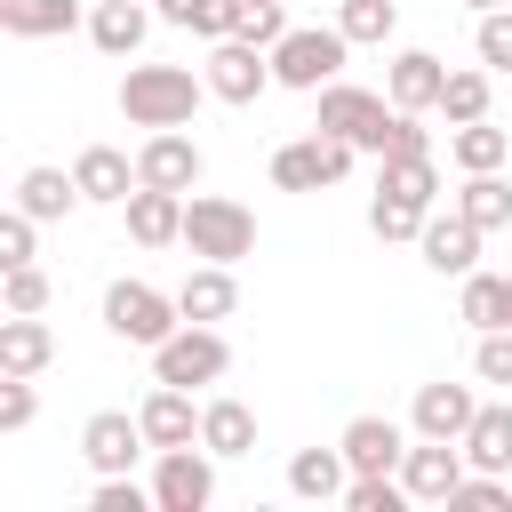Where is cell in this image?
Returning a JSON list of instances; mask_svg holds the SVG:
<instances>
[{
    "mask_svg": "<svg viewBox=\"0 0 512 512\" xmlns=\"http://www.w3.org/2000/svg\"><path fill=\"white\" fill-rule=\"evenodd\" d=\"M352 136H328V128H312V136H296V144H280L272 152V184L280 192H320V184H344L352 176Z\"/></svg>",
    "mask_w": 512,
    "mask_h": 512,
    "instance_id": "5",
    "label": "cell"
},
{
    "mask_svg": "<svg viewBox=\"0 0 512 512\" xmlns=\"http://www.w3.org/2000/svg\"><path fill=\"white\" fill-rule=\"evenodd\" d=\"M464 456H472V472H512V400H480Z\"/></svg>",
    "mask_w": 512,
    "mask_h": 512,
    "instance_id": "24",
    "label": "cell"
},
{
    "mask_svg": "<svg viewBox=\"0 0 512 512\" xmlns=\"http://www.w3.org/2000/svg\"><path fill=\"white\" fill-rule=\"evenodd\" d=\"M200 448H216V456H248V448H256V416H248V400H208V408H200Z\"/></svg>",
    "mask_w": 512,
    "mask_h": 512,
    "instance_id": "27",
    "label": "cell"
},
{
    "mask_svg": "<svg viewBox=\"0 0 512 512\" xmlns=\"http://www.w3.org/2000/svg\"><path fill=\"white\" fill-rule=\"evenodd\" d=\"M0 304L8 312H48V272L40 264H8L0 272Z\"/></svg>",
    "mask_w": 512,
    "mask_h": 512,
    "instance_id": "38",
    "label": "cell"
},
{
    "mask_svg": "<svg viewBox=\"0 0 512 512\" xmlns=\"http://www.w3.org/2000/svg\"><path fill=\"white\" fill-rule=\"evenodd\" d=\"M344 32L336 24H288V40L272 48V80L280 88H296V96H320L336 72H344Z\"/></svg>",
    "mask_w": 512,
    "mask_h": 512,
    "instance_id": "3",
    "label": "cell"
},
{
    "mask_svg": "<svg viewBox=\"0 0 512 512\" xmlns=\"http://www.w3.org/2000/svg\"><path fill=\"white\" fill-rule=\"evenodd\" d=\"M40 416V392H32V376H0V432H24Z\"/></svg>",
    "mask_w": 512,
    "mask_h": 512,
    "instance_id": "42",
    "label": "cell"
},
{
    "mask_svg": "<svg viewBox=\"0 0 512 512\" xmlns=\"http://www.w3.org/2000/svg\"><path fill=\"white\" fill-rule=\"evenodd\" d=\"M96 512H160V496L152 488H136L128 472H96V496H88Z\"/></svg>",
    "mask_w": 512,
    "mask_h": 512,
    "instance_id": "39",
    "label": "cell"
},
{
    "mask_svg": "<svg viewBox=\"0 0 512 512\" xmlns=\"http://www.w3.org/2000/svg\"><path fill=\"white\" fill-rule=\"evenodd\" d=\"M224 368H232V344L208 320H184L168 344H152V384H184L192 392V384H216Z\"/></svg>",
    "mask_w": 512,
    "mask_h": 512,
    "instance_id": "6",
    "label": "cell"
},
{
    "mask_svg": "<svg viewBox=\"0 0 512 512\" xmlns=\"http://www.w3.org/2000/svg\"><path fill=\"white\" fill-rule=\"evenodd\" d=\"M416 152H432V136H424V112H400V120H392V136H384V152H376V160H416Z\"/></svg>",
    "mask_w": 512,
    "mask_h": 512,
    "instance_id": "43",
    "label": "cell"
},
{
    "mask_svg": "<svg viewBox=\"0 0 512 512\" xmlns=\"http://www.w3.org/2000/svg\"><path fill=\"white\" fill-rule=\"evenodd\" d=\"M120 216H128V240H136V248H168V240H184V192L136 184Z\"/></svg>",
    "mask_w": 512,
    "mask_h": 512,
    "instance_id": "18",
    "label": "cell"
},
{
    "mask_svg": "<svg viewBox=\"0 0 512 512\" xmlns=\"http://www.w3.org/2000/svg\"><path fill=\"white\" fill-rule=\"evenodd\" d=\"M440 88H448V64H440L432 48H400L392 72H384V96H392L400 112H440Z\"/></svg>",
    "mask_w": 512,
    "mask_h": 512,
    "instance_id": "16",
    "label": "cell"
},
{
    "mask_svg": "<svg viewBox=\"0 0 512 512\" xmlns=\"http://www.w3.org/2000/svg\"><path fill=\"white\" fill-rule=\"evenodd\" d=\"M104 328L120 336V344H168L176 328H184V312H176V296H160L152 280H112L104 288Z\"/></svg>",
    "mask_w": 512,
    "mask_h": 512,
    "instance_id": "4",
    "label": "cell"
},
{
    "mask_svg": "<svg viewBox=\"0 0 512 512\" xmlns=\"http://www.w3.org/2000/svg\"><path fill=\"white\" fill-rule=\"evenodd\" d=\"M144 448H152V440H144V424H136L128 408H96V416L80 424V456H88V472H128Z\"/></svg>",
    "mask_w": 512,
    "mask_h": 512,
    "instance_id": "13",
    "label": "cell"
},
{
    "mask_svg": "<svg viewBox=\"0 0 512 512\" xmlns=\"http://www.w3.org/2000/svg\"><path fill=\"white\" fill-rule=\"evenodd\" d=\"M136 424H144L152 448H184V440H200V408H192L184 384H152L144 408H136Z\"/></svg>",
    "mask_w": 512,
    "mask_h": 512,
    "instance_id": "19",
    "label": "cell"
},
{
    "mask_svg": "<svg viewBox=\"0 0 512 512\" xmlns=\"http://www.w3.org/2000/svg\"><path fill=\"white\" fill-rule=\"evenodd\" d=\"M472 376H480V384H512V328H488V336L472 344Z\"/></svg>",
    "mask_w": 512,
    "mask_h": 512,
    "instance_id": "41",
    "label": "cell"
},
{
    "mask_svg": "<svg viewBox=\"0 0 512 512\" xmlns=\"http://www.w3.org/2000/svg\"><path fill=\"white\" fill-rule=\"evenodd\" d=\"M200 80H208V96H224V104H256L264 88H280V80H272V48H256V40H216L208 64H200Z\"/></svg>",
    "mask_w": 512,
    "mask_h": 512,
    "instance_id": "9",
    "label": "cell"
},
{
    "mask_svg": "<svg viewBox=\"0 0 512 512\" xmlns=\"http://www.w3.org/2000/svg\"><path fill=\"white\" fill-rule=\"evenodd\" d=\"M456 216H472L480 232H504V224H512V184H504V168H480V176H464V192H456Z\"/></svg>",
    "mask_w": 512,
    "mask_h": 512,
    "instance_id": "28",
    "label": "cell"
},
{
    "mask_svg": "<svg viewBox=\"0 0 512 512\" xmlns=\"http://www.w3.org/2000/svg\"><path fill=\"white\" fill-rule=\"evenodd\" d=\"M344 488H352L344 448H296V456H288V496H304V504H336Z\"/></svg>",
    "mask_w": 512,
    "mask_h": 512,
    "instance_id": "22",
    "label": "cell"
},
{
    "mask_svg": "<svg viewBox=\"0 0 512 512\" xmlns=\"http://www.w3.org/2000/svg\"><path fill=\"white\" fill-rule=\"evenodd\" d=\"M392 120H400V104L384 112V96H376V88H352V80H328V88H320V120H312V128H328V136H352L360 152H384V136H392Z\"/></svg>",
    "mask_w": 512,
    "mask_h": 512,
    "instance_id": "7",
    "label": "cell"
},
{
    "mask_svg": "<svg viewBox=\"0 0 512 512\" xmlns=\"http://www.w3.org/2000/svg\"><path fill=\"white\" fill-rule=\"evenodd\" d=\"M464 320L488 336V328H512V280L504 272H464Z\"/></svg>",
    "mask_w": 512,
    "mask_h": 512,
    "instance_id": "30",
    "label": "cell"
},
{
    "mask_svg": "<svg viewBox=\"0 0 512 512\" xmlns=\"http://www.w3.org/2000/svg\"><path fill=\"white\" fill-rule=\"evenodd\" d=\"M336 448H344V464H352V472H400L408 432H400L392 416H352V424L336 432Z\"/></svg>",
    "mask_w": 512,
    "mask_h": 512,
    "instance_id": "17",
    "label": "cell"
},
{
    "mask_svg": "<svg viewBox=\"0 0 512 512\" xmlns=\"http://www.w3.org/2000/svg\"><path fill=\"white\" fill-rule=\"evenodd\" d=\"M232 40L280 48V40H288V16H280V0H240V24H232Z\"/></svg>",
    "mask_w": 512,
    "mask_h": 512,
    "instance_id": "37",
    "label": "cell"
},
{
    "mask_svg": "<svg viewBox=\"0 0 512 512\" xmlns=\"http://www.w3.org/2000/svg\"><path fill=\"white\" fill-rule=\"evenodd\" d=\"M56 360V328L40 312H8L0 320V376H40Z\"/></svg>",
    "mask_w": 512,
    "mask_h": 512,
    "instance_id": "20",
    "label": "cell"
},
{
    "mask_svg": "<svg viewBox=\"0 0 512 512\" xmlns=\"http://www.w3.org/2000/svg\"><path fill=\"white\" fill-rule=\"evenodd\" d=\"M232 304H240V280H232V264H192L184 272V288H176V312L184 320H232Z\"/></svg>",
    "mask_w": 512,
    "mask_h": 512,
    "instance_id": "21",
    "label": "cell"
},
{
    "mask_svg": "<svg viewBox=\"0 0 512 512\" xmlns=\"http://www.w3.org/2000/svg\"><path fill=\"white\" fill-rule=\"evenodd\" d=\"M488 64H456L448 72V88H440V112H448V128H464V120H488Z\"/></svg>",
    "mask_w": 512,
    "mask_h": 512,
    "instance_id": "31",
    "label": "cell"
},
{
    "mask_svg": "<svg viewBox=\"0 0 512 512\" xmlns=\"http://www.w3.org/2000/svg\"><path fill=\"white\" fill-rule=\"evenodd\" d=\"M472 416H480L472 384H416V408H408L416 440H464V432H472Z\"/></svg>",
    "mask_w": 512,
    "mask_h": 512,
    "instance_id": "15",
    "label": "cell"
},
{
    "mask_svg": "<svg viewBox=\"0 0 512 512\" xmlns=\"http://www.w3.org/2000/svg\"><path fill=\"white\" fill-rule=\"evenodd\" d=\"M136 176L160 184V192H200L208 160H200V144H192L184 128H152V136L136 144Z\"/></svg>",
    "mask_w": 512,
    "mask_h": 512,
    "instance_id": "10",
    "label": "cell"
},
{
    "mask_svg": "<svg viewBox=\"0 0 512 512\" xmlns=\"http://www.w3.org/2000/svg\"><path fill=\"white\" fill-rule=\"evenodd\" d=\"M472 56H480L488 72H512V8H488V16L472 24Z\"/></svg>",
    "mask_w": 512,
    "mask_h": 512,
    "instance_id": "36",
    "label": "cell"
},
{
    "mask_svg": "<svg viewBox=\"0 0 512 512\" xmlns=\"http://www.w3.org/2000/svg\"><path fill=\"white\" fill-rule=\"evenodd\" d=\"M464 8H480V16H488V8H504V0H464Z\"/></svg>",
    "mask_w": 512,
    "mask_h": 512,
    "instance_id": "45",
    "label": "cell"
},
{
    "mask_svg": "<svg viewBox=\"0 0 512 512\" xmlns=\"http://www.w3.org/2000/svg\"><path fill=\"white\" fill-rule=\"evenodd\" d=\"M16 208L40 216V224H64V216L80 208V184H72L64 168H24V176H16Z\"/></svg>",
    "mask_w": 512,
    "mask_h": 512,
    "instance_id": "25",
    "label": "cell"
},
{
    "mask_svg": "<svg viewBox=\"0 0 512 512\" xmlns=\"http://www.w3.org/2000/svg\"><path fill=\"white\" fill-rule=\"evenodd\" d=\"M160 24H184V32H200V40H232L240 0H160Z\"/></svg>",
    "mask_w": 512,
    "mask_h": 512,
    "instance_id": "34",
    "label": "cell"
},
{
    "mask_svg": "<svg viewBox=\"0 0 512 512\" xmlns=\"http://www.w3.org/2000/svg\"><path fill=\"white\" fill-rule=\"evenodd\" d=\"M80 24V0H0V32L8 40H56Z\"/></svg>",
    "mask_w": 512,
    "mask_h": 512,
    "instance_id": "26",
    "label": "cell"
},
{
    "mask_svg": "<svg viewBox=\"0 0 512 512\" xmlns=\"http://www.w3.org/2000/svg\"><path fill=\"white\" fill-rule=\"evenodd\" d=\"M424 216H432V208L392 200V192H376V200H368V232H376V240H416V232H424Z\"/></svg>",
    "mask_w": 512,
    "mask_h": 512,
    "instance_id": "35",
    "label": "cell"
},
{
    "mask_svg": "<svg viewBox=\"0 0 512 512\" xmlns=\"http://www.w3.org/2000/svg\"><path fill=\"white\" fill-rule=\"evenodd\" d=\"M72 184H80V200H96V208H128V192H136L144 176H136V160H128L120 144H88V152L72 160Z\"/></svg>",
    "mask_w": 512,
    "mask_h": 512,
    "instance_id": "14",
    "label": "cell"
},
{
    "mask_svg": "<svg viewBox=\"0 0 512 512\" xmlns=\"http://www.w3.org/2000/svg\"><path fill=\"white\" fill-rule=\"evenodd\" d=\"M216 448H200V440H184V448H160V464H152V496H160V512H208L216 504Z\"/></svg>",
    "mask_w": 512,
    "mask_h": 512,
    "instance_id": "8",
    "label": "cell"
},
{
    "mask_svg": "<svg viewBox=\"0 0 512 512\" xmlns=\"http://www.w3.org/2000/svg\"><path fill=\"white\" fill-rule=\"evenodd\" d=\"M480 240H488V232H480L472 216H456V208H448V216H424V232H416V248H424V264H432L440 280L480 272Z\"/></svg>",
    "mask_w": 512,
    "mask_h": 512,
    "instance_id": "12",
    "label": "cell"
},
{
    "mask_svg": "<svg viewBox=\"0 0 512 512\" xmlns=\"http://www.w3.org/2000/svg\"><path fill=\"white\" fill-rule=\"evenodd\" d=\"M464 472H472L464 440H416V448L400 456V480H408L416 504H448V496L464 488Z\"/></svg>",
    "mask_w": 512,
    "mask_h": 512,
    "instance_id": "11",
    "label": "cell"
},
{
    "mask_svg": "<svg viewBox=\"0 0 512 512\" xmlns=\"http://www.w3.org/2000/svg\"><path fill=\"white\" fill-rule=\"evenodd\" d=\"M200 96H208V80H192L184 64H128V80H120L128 128H192Z\"/></svg>",
    "mask_w": 512,
    "mask_h": 512,
    "instance_id": "1",
    "label": "cell"
},
{
    "mask_svg": "<svg viewBox=\"0 0 512 512\" xmlns=\"http://www.w3.org/2000/svg\"><path fill=\"white\" fill-rule=\"evenodd\" d=\"M184 248L200 264H240L256 256V208L224 200V192H184Z\"/></svg>",
    "mask_w": 512,
    "mask_h": 512,
    "instance_id": "2",
    "label": "cell"
},
{
    "mask_svg": "<svg viewBox=\"0 0 512 512\" xmlns=\"http://www.w3.org/2000/svg\"><path fill=\"white\" fill-rule=\"evenodd\" d=\"M32 224H40V216H24V208L0 216V272H8V264H32Z\"/></svg>",
    "mask_w": 512,
    "mask_h": 512,
    "instance_id": "44",
    "label": "cell"
},
{
    "mask_svg": "<svg viewBox=\"0 0 512 512\" xmlns=\"http://www.w3.org/2000/svg\"><path fill=\"white\" fill-rule=\"evenodd\" d=\"M448 504H464V512H512V480L504 472H464V488Z\"/></svg>",
    "mask_w": 512,
    "mask_h": 512,
    "instance_id": "40",
    "label": "cell"
},
{
    "mask_svg": "<svg viewBox=\"0 0 512 512\" xmlns=\"http://www.w3.org/2000/svg\"><path fill=\"white\" fill-rule=\"evenodd\" d=\"M448 160H456L464 176H480V168H504V160H512V136H504L496 120H464V128L448 136Z\"/></svg>",
    "mask_w": 512,
    "mask_h": 512,
    "instance_id": "29",
    "label": "cell"
},
{
    "mask_svg": "<svg viewBox=\"0 0 512 512\" xmlns=\"http://www.w3.org/2000/svg\"><path fill=\"white\" fill-rule=\"evenodd\" d=\"M152 16H160V8H144V0H96L88 40H96L104 56H136V48H144V32H152Z\"/></svg>",
    "mask_w": 512,
    "mask_h": 512,
    "instance_id": "23",
    "label": "cell"
},
{
    "mask_svg": "<svg viewBox=\"0 0 512 512\" xmlns=\"http://www.w3.org/2000/svg\"><path fill=\"white\" fill-rule=\"evenodd\" d=\"M376 192L432 208V192H440V168H432V152H416V160H376Z\"/></svg>",
    "mask_w": 512,
    "mask_h": 512,
    "instance_id": "32",
    "label": "cell"
},
{
    "mask_svg": "<svg viewBox=\"0 0 512 512\" xmlns=\"http://www.w3.org/2000/svg\"><path fill=\"white\" fill-rule=\"evenodd\" d=\"M392 24H400V8H392V0H336V32H344L352 48H384V40H392Z\"/></svg>",
    "mask_w": 512,
    "mask_h": 512,
    "instance_id": "33",
    "label": "cell"
}]
</instances>
